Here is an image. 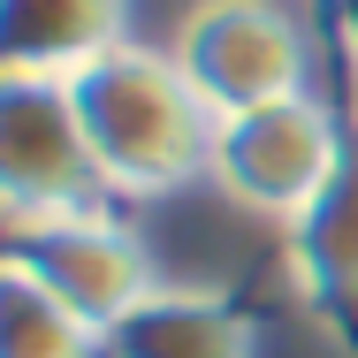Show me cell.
<instances>
[{
    "instance_id": "1",
    "label": "cell",
    "mask_w": 358,
    "mask_h": 358,
    "mask_svg": "<svg viewBox=\"0 0 358 358\" xmlns=\"http://www.w3.org/2000/svg\"><path fill=\"white\" fill-rule=\"evenodd\" d=\"M69 99L92 138L107 199H160V191L206 176V160H214V107L199 99V84L183 76L176 54L122 38L115 54L69 76Z\"/></svg>"
},
{
    "instance_id": "2",
    "label": "cell",
    "mask_w": 358,
    "mask_h": 358,
    "mask_svg": "<svg viewBox=\"0 0 358 358\" xmlns=\"http://www.w3.org/2000/svg\"><path fill=\"white\" fill-rule=\"evenodd\" d=\"M343 145L351 138L336 130V115H328L313 92H297V99L252 107V115H221L206 176H214L236 206L297 221L320 191H328V176L343 168Z\"/></svg>"
},
{
    "instance_id": "3",
    "label": "cell",
    "mask_w": 358,
    "mask_h": 358,
    "mask_svg": "<svg viewBox=\"0 0 358 358\" xmlns=\"http://www.w3.org/2000/svg\"><path fill=\"white\" fill-rule=\"evenodd\" d=\"M176 62L221 122L305 92V31L282 0H191L176 31Z\"/></svg>"
},
{
    "instance_id": "4",
    "label": "cell",
    "mask_w": 358,
    "mask_h": 358,
    "mask_svg": "<svg viewBox=\"0 0 358 358\" xmlns=\"http://www.w3.org/2000/svg\"><path fill=\"white\" fill-rule=\"evenodd\" d=\"M0 199H8V229L92 214L107 199L62 76H0Z\"/></svg>"
},
{
    "instance_id": "5",
    "label": "cell",
    "mask_w": 358,
    "mask_h": 358,
    "mask_svg": "<svg viewBox=\"0 0 358 358\" xmlns=\"http://www.w3.org/2000/svg\"><path fill=\"white\" fill-rule=\"evenodd\" d=\"M8 259L15 267H31L38 282L54 289L62 305H69L76 320H92L99 336L152 297V259H145L138 229H122V221L107 214V206H92V214H54V221H23L15 236H8Z\"/></svg>"
},
{
    "instance_id": "6",
    "label": "cell",
    "mask_w": 358,
    "mask_h": 358,
    "mask_svg": "<svg viewBox=\"0 0 358 358\" xmlns=\"http://www.w3.org/2000/svg\"><path fill=\"white\" fill-rule=\"evenodd\" d=\"M130 0H0V76H62L92 69L122 46Z\"/></svg>"
},
{
    "instance_id": "7",
    "label": "cell",
    "mask_w": 358,
    "mask_h": 358,
    "mask_svg": "<svg viewBox=\"0 0 358 358\" xmlns=\"http://www.w3.org/2000/svg\"><path fill=\"white\" fill-rule=\"evenodd\" d=\"M107 358H252V320L221 289H152L107 328Z\"/></svg>"
},
{
    "instance_id": "8",
    "label": "cell",
    "mask_w": 358,
    "mask_h": 358,
    "mask_svg": "<svg viewBox=\"0 0 358 358\" xmlns=\"http://www.w3.org/2000/svg\"><path fill=\"white\" fill-rule=\"evenodd\" d=\"M289 244H297V275L320 297L358 305V145H343V168L328 176V191L289 221Z\"/></svg>"
},
{
    "instance_id": "9",
    "label": "cell",
    "mask_w": 358,
    "mask_h": 358,
    "mask_svg": "<svg viewBox=\"0 0 358 358\" xmlns=\"http://www.w3.org/2000/svg\"><path fill=\"white\" fill-rule=\"evenodd\" d=\"M0 358H107V336L76 320L31 267H0Z\"/></svg>"
},
{
    "instance_id": "10",
    "label": "cell",
    "mask_w": 358,
    "mask_h": 358,
    "mask_svg": "<svg viewBox=\"0 0 358 358\" xmlns=\"http://www.w3.org/2000/svg\"><path fill=\"white\" fill-rule=\"evenodd\" d=\"M336 23H343V38H351V54H358V0H336Z\"/></svg>"
}]
</instances>
